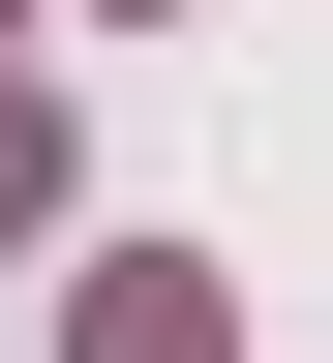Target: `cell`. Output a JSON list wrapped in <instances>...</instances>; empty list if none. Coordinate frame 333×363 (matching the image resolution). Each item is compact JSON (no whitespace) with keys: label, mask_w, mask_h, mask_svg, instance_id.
Here are the masks:
<instances>
[{"label":"cell","mask_w":333,"mask_h":363,"mask_svg":"<svg viewBox=\"0 0 333 363\" xmlns=\"http://www.w3.org/2000/svg\"><path fill=\"white\" fill-rule=\"evenodd\" d=\"M91 363H212V272H121V303H91Z\"/></svg>","instance_id":"cell-1"},{"label":"cell","mask_w":333,"mask_h":363,"mask_svg":"<svg viewBox=\"0 0 333 363\" xmlns=\"http://www.w3.org/2000/svg\"><path fill=\"white\" fill-rule=\"evenodd\" d=\"M31 212H61V91H0V242H31Z\"/></svg>","instance_id":"cell-2"}]
</instances>
